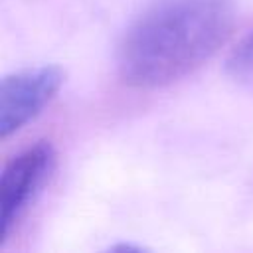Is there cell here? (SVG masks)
<instances>
[{"instance_id": "cell-1", "label": "cell", "mask_w": 253, "mask_h": 253, "mask_svg": "<svg viewBox=\"0 0 253 253\" xmlns=\"http://www.w3.org/2000/svg\"><path fill=\"white\" fill-rule=\"evenodd\" d=\"M235 14L237 0H148L117 47L123 83L158 89L190 75L225 43Z\"/></svg>"}, {"instance_id": "cell-2", "label": "cell", "mask_w": 253, "mask_h": 253, "mask_svg": "<svg viewBox=\"0 0 253 253\" xmlns=\"http://www.w3.org/2000/svg\"><path fill=\"white\" fill-rule=\"evenodd\" d=\"M55 168V148L40 140L10 158L0 178V245L24 217Z\"/></svg>"}, {"instance_id": "cell-3", "label": "cell", "mask_w": 253, "mask_h": 253, "mask_svg": "<svg viewBox=\"0 0 253 253\" xmlns=\"http://www.w3.org/2000/svg\"><path fill=\"white\" fill-rule=\"evenodd\" d=\"M65 81L59 65L43 63L4 75L0 85V138L6 140L34 121Z\"/></svg>"}, {"instance_id": "cell-4", "label": "cell", "mask_w": 253, "mask_h": 253, "mask_svg": "<svg viewBox=\"0 0 253 253\" xmlns=\"http://www.w3.org/2000/svg\"><path fill=\"white\" fill-rule=\"evenodd\" d=\"M225 71L239 83H253V30L231 49L225 61Z\"/></svg>"}, {"instance_id": "cell-5", "label": "cell", "mask_w": 253, "mask_h": 253, "mask_svg": "<svg viewBox=\"0 0 253 253\" xmlns=\"http://www.w3.org/2000/svg\"><path fill=\"white\" fill-rule=\"evenodd\" d=\"M109 251H144L142 245H132V243H119V245H111Z\"/></svg>"}]
</instances>
